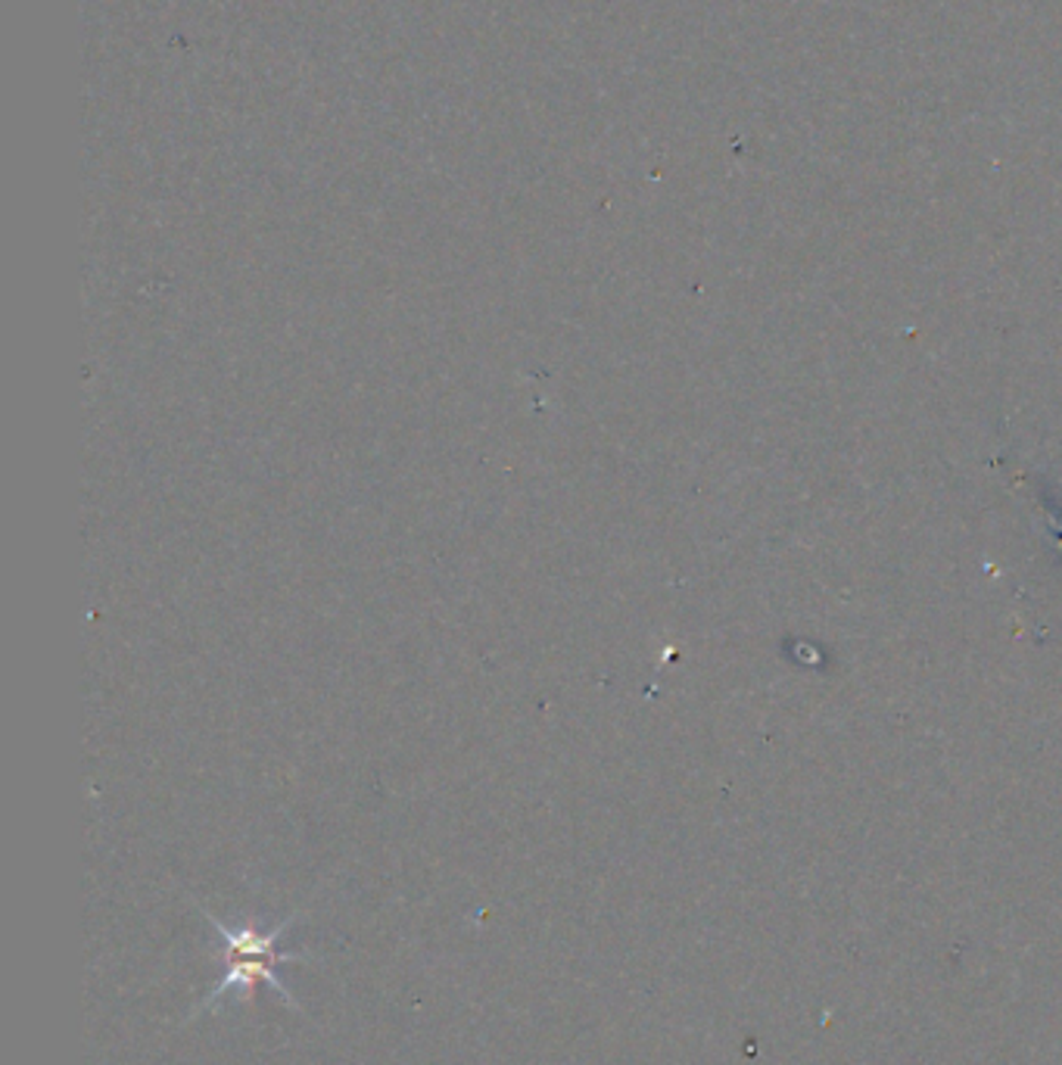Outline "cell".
<instances>
[{
	"mask_svg": "<svg viewBox=\"0 0 1062 1065\" xmlns=\"http://www.w3.org/2000/svg\"><path fill=\"white\" fill-rule=\"evenodd\" d=\"M209 923H212V928H215L218 938H222V960H225L222 966H225V969H222V978L215 981L212 994L197 1006L200 1013L212 1010V1006L225 997V991H243V994H253L255 985H268V988H275L280 1000H287L290 1006H297V1000L290 997L287 985H284L275 973L277 963H305V960H309V953H302V950L277 948V944H280V935L293 926V919H284V923L272 928V931H259V928L253 926L232 928L225 926L222 919H215V916H209Z\"/></svg>",
	"mask_w": 1062,
	"mask_h": 1065,
	"instance_id": "1",
	"label": "cell"
}]
</instances>
